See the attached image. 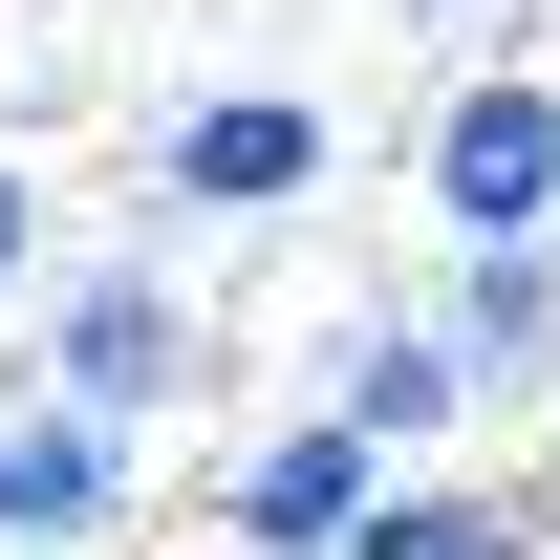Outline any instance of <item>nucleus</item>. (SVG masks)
Returning <instances> with one entry per match:
<instances>
[{"label": "nucleus", "instance_id": "f257e3e1", "mask_svg": "<svg viewBox=\"0 0 560 560\" xmlns=\"http://www.w3.org/2000/svg\"><path fill=\"white\" fill-rule=\"evenodd\" d=\"M44 388H66V410H108V431H151L173 388H195V302H173L151 259L66 280V302H44Z\"/></svg>", "mask_w": 560, "mask_h": 560}, {"label": "nucleus", "instance_id": "f03ea898", "mask_svg": "<svg viewBox=\"0 0 560 560\" xmlns=\"http://www.w3.org/2000/svg\"><path fill=\"white\" fill-rule=\"evenodd\" d=\"M215 517H237V560H346L366 517H388V431H366V410H302V431H259Z\"/></svg>", "mask_w": 560, "mask_h": 560}, {"label": "nucleus", "instance_id": "7ed1b4c3", "mask_svg": "<svg viewBox=\"0 0 560 560\" xmlns=\"http://www.w3.org/2000/svg\"><path fill=\"white\" fill-rule=\"evenodd\" d=\"M431 215H453V259L475 237H560V86H453L431 108Z\"/></svg>", "mask_w": 560, "mask_h": 560}, {"label": "nucleus", "instance_id": "20e7f679", "mask_svg": "<svg viewBox=\"0 0 560 560\" xmlns=\"http://www.w3.org/2000/svg\"><path fill=\"white\" fill-rule=\"evenodd\" d=\"M280 195H324V108L302 86H215V108L151 130V215H280Z\"/></svg>", "mask_w": 560, "mask_h": 560}, {"label": "nucleus", "instance_id": "39448f33", "mask_svg": "<svg viewBox=\"0 0 560 560\" xmlns=\"http://www.w3.org/2000/svg\"><path fill=\"white\" fill-rule=\"evenodd\" d=\"M108 517H130V431L66 410V388L0 410V539H108Z\"/></svg>", "mask_w": 560, "mask_h": 560}, {"label": "nucleus", "instance_id": "423d86ee", "mask_svg": "<svg viewBox=\"0 0 560 560\" xmlns=\"http://www.w3.org/2000/svg\"><path fill=\"white\" fill-rule=\"evenodd\" d=\"M453 346H475V388H539V366H560V237H475Z\"/></svg>", "mask_w": 560, "mask_h": 560}, {"label": "nucleus", "instance_id": "0eeeda50", "mask_svg": "<svg viewBox=\"0 0 560 560\" xmlns=\"http://www.w3.org/2000/svg\"><path fill=\"white\" fill-rule=\"evenodd\" d=\"M324 410H366V431H388V453H431V431L475 410V346H453V324H366Z\"/></svg>", "mask_w": 560, "mask_h": 560}, {"label": "nucleus", "instance_id": "6e6552de", "mask_svg": "<svg viewBox=\"0 0 560 560\" xmlns=\"http://www.w3.org/2000/svg\"><path fill=\"white\" fill-rule=\"evenodd\" d=\"M346 560H539V517H517V495H388Z\"/></svg>", "mask_w": 560, "mask_h": 560}, {"label": "nucleus", "instance_id": "1a4fd4ad", "mask_svg": "<svg viewBox=\"0 0 560 560\" xmlns=\"http://www.w3.org/2000/svg\"><path fill=\"white\" fill-rule=\"evenodd\" d=\"M22 259H44V195H22V173H0V280H22Z\"/></svg>", "mask_w": 560, "mask_h": 560}]
</instances>
